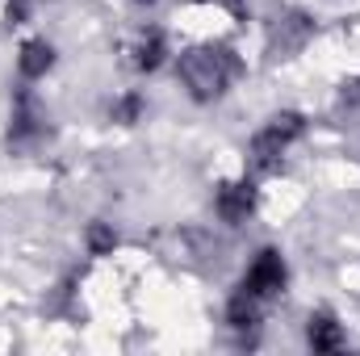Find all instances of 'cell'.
<instances>
[{"label": "cell", "mask_w": 360, "mask_h": 356, "mask_svg": "<svg viewBox=\"0 0 360 356\" xmlns=\"http://www.w3.org/2000/svg\"><path fill=\"white\" fill-rule=\"evenodd\" d=\"M180 76L193 89V96L210 101V96H218L239 76V59L231 51H193V55L180 59Z\"/></svg>", "instance_id": "1"}, {"label": "cell", "mask_w": 360, "mask_h": 356, "mask_svg": "<svg viewBox=\"0 0 360 356\" xmlns=\"http://www.w3.org/2000/svg\"><path fill=\"white\" fill-rule=\"evenodd\" d=\"M297 134H302V117H297V113H281V117H272L269 126L252 139V168H256V172H272V168L281 164L285 147H289Z\"/></svg>", "instance_id": "2"}, {"label": "cell", "mask_w": 360, "mask_h": 356, "mask_svg": "<svg viewBox=\"0 0 360 356\" xmlns=\"http://www.w3.org/2000/svg\"><path fill=\"white\" fill-rule=\"evenodd\" d=\"M281 289H285V260L276 252H260L256 265L248 268V276H243V293H252L256 302H269Z\"/></svg>", "instance_id": "3"}, {"label": "cell", "mask_w": 360, "mask_h": 356, "mask_svg": "<svg viewBox=\"0 0 360 356\" xmlns=\"http://www.w3.org/2000/svg\"><path fill=\"white\" fill-rule=\"evenodd\" d=\"M252 210H256V184H252V180H235V184H222V189H218V214H222L231 227L243 222Z\"/></svg>", "instance_id": "4"}, {"label": "cell", "mask_w": 360, "mask_h": 356, "mask_svg": "<svg viewBox=\"0 0 360 356\" xmlns=\"http://www.w3.org/2000/svg\"><path fill=\"white\" fill-rule=\"evenodd\" d=\"M21 76H30V80H38V76H46L51 72V63H55V46L51 42H42V38H34V42H25L21 46Z\"/></svg>", "instance_id": "5"}, {"label": "cell", "mask_w": 360, "mask_h": 356, "mask_svg": "<svg viewBox=\"0 0 360 356\" xmlns=\"http://www.w3.org/2000/svg\"><path fill=\"white\" fill-rule=\"evenodd\" d=\"M340 344H344V331H340V323H335L331 314L310 319V348H314V352H335Z\"/></svg>", "instance_id": "6"}, {"label": "cell", "mask_w": 360, "mask_h": 356, "mask_svg": "<svg viewBox=\"0 0 360 356\" xmlns=\"http://www.w3.org/2000/svg\"><path fill=\"white\" fill-rule=\"evenodd\" d=\"M160 59H164V34L160 30H143L139 42H134V68L151 72V68H160Z\"/></svg>", "instance_id": "7"}, {"label": "cell", "mask_w": 360, "mask_h": 356, "mask_svg": "<svg viewBox=\"0 0 360 356\" xmlns=\"http://www.w3.org/2000/svg\"><path fill=\"white\" fill-rule=\"evenodd\" d=\"M139 113H143V96H139V92H130V96H122V101L113 105V117H117V122H126V126H130V122H139Z\"/></svg>", "instance_id": "8"}, {"label": "cell", "mask_w": 360, "mask_h": 356, "mask_svg": "<svg viewBox=\"0 0 360 356\" xmlns=\"http://www.w3.org/2000/svg\"><path fill=\"white\" fill-rule=\"evenodd\" d=\"M117 239H113V231L109 227H92L89 231V248H92V256H105L109 248H113Z\"/></svg>", "instance_id": "9"}, {"label": "cell", "mask_w": 360, "mask_h": 356, "mask_svg": "<svg viewBox=\"0 0 360 356\" xmlns=\"http://www.w3.org/2000/svg\"><path fill=\"white\" fill-rule=\"evenodd\" d=\"M34 8H38V0H8V21L13 25H25Z\"/></svg>", "instance_id": "10"}]
</instances>
